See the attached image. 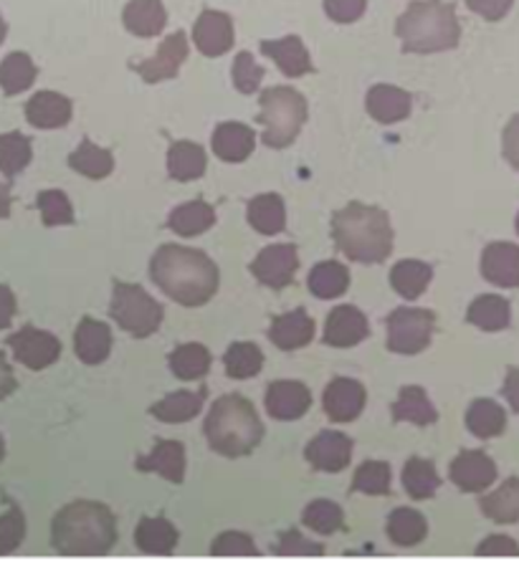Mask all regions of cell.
<instances>
[{"label":"cell","mask_w":519,"mask_h":579,"mask_svg":"<svg viewBox=\"0 0 519 579\" xmlns=\"http://www.w3.org/2000/svg\"><path fill=\"white\" fill-rule=\"evenodd\" d=\"M168 172L172 180H178V183H191V180L201 178L205 172L203 147L188 143V139L172 143L168 152Z\"/></svg>","instance_id":"cell-30"},{"label":"cell","mask_w":519,"mask_h":579,"mask_svg":"<svg viewBox=\"0 0 519 579\" xmlns=\"http://www.w3.org/2000/svg\"><path fill=\"white\" fill-rule=\"evenodd\" d=\"M211 554H216V557H259V547L249 534L226 532L213 542Z\"/></svg>","instance_id":"cell-49"},{"label":"cell","mask_w":519,"mask_h":579,"mask_svg":"<svg viewBox=\"0 0 519 579\" xmlns=\"http://www.w3.org/2000/svg\"><path fill=\"white\" fill-rule=\"evenodd\" d=\"M507 425V412L501 410V405L494 400H474L466 410V428L472 430L476 438L489 441L497 438Z\"/></svg>","instance_id":"cell-37"},{"label":"cell","mask_w":519,"mask_h":579,"mask_svg":"<svg viewBox=\"0 0 519 579\" xmlns=\"http://www.w3.org/2000/svg\"><path fill=\"white\" fill-rule=\"evenodd\" d=\"M395 36L406 54H439L459 46L456 8L443 0H416L395 21Z\"/></svg>","instance_id":"cell-4"},{"label":"cell","mask_w":519,"mask_h":579,"mask_svg":"<svg viewBox=\"0 0 519 579\" xmlns=\"http://www.w3.org/2000/svg\"><path fill=\"white\" fill-rule=\"evenodd\" d=\"M517 234H519V215H517Z\"/></svg>","instance_id":"cell-62"},{"label":"cell","mask_w":519,"mask_h":579,"mask_svg":"<svg viewBox=\"0 0 519 579\" xmlns=\"http://www.w3.org/2000/svg\"><path fill=\"white\" fill-rule=\"evenodd\" d=\"M224 362H226L228 377L249 379V377H257L259 370L263 367V354L257 344L236 342L234 347H228Z\"/></svg>","instance_id":"cell-44"},{"label":"cell","mask_w":519,"mask_h":579,"mask_svg":"<svg viewBox=\"0 0 519 579\" xmlns=\"http://www.w3.org/2000/svg\"><path fill=\"white\" fill-rule=\"evenodd\" d=\"M74 347H77V357L84 365H102L112 352V332L104 321H94L84 317L79 321L77 334H74Z\"/></svg>","instance_id":"cell-25"},{"label":"cell","mask_w":519,"mask_h":579,"mask_svg":"<svg viewBox=\"0 0 519 579\" xmlns=\"http://www.w3.org/2000/svg\"><path fill=\"white\" fill-rule=\"evenodd\" d=\"M365 106H368V114L375 122L395 124V122L408 120L414 99H410L408 92H403V89L393 87V84H375L368 92Z\"/></svg>","instance_id":"cell-21"},{"label":"cell","mask_w":519,"mask_h":579,"mask_svg":"<svg viewBox=\"0 0 519 579\" xmlns=\"http://www.w3.org/2000/svg\"><path fill=\"white\" fill-rule=\"evenodd\" d=\"M23 536H26V519H23L19 507H13L5 516H0V554L19 549Z\"/></svg>","instance_id":"cell-50"},{"label":"cell","mask_w":519,"mask_h":579,"mask_svg":"<svg viewBox=\"0 0 519 579\" xmlns=\"http://www.w3.org/2000/svg\"><path fill=\"white\" fill-rule=\"evenodd\" d=\"M393 418L398 420H406V423H414V425H433L436 420H439V412L428 400V395L424 387H416V385H408L403 387L398 400L393 405Z\"/></svg>","instance_id":"cell-29"},{"label":"cell","mask_w":519,"mask_h":579,"mask_svg":"<svg viewBox=\"0 0 519 579\" xmlns=\"http://www.w3.org/2000/svg\"><path fill=\"white\" fill-rule=\"evenodd\" d=\"M436 327L433 311L428 309H395L388 317V350L395 354H418L431 344Z\"/></svg>","instance_id":"cell-8"},{"label":"cell","mask_w":519,"mask_h":579,"mask_svg":"<svg viewBox=\"0 0 519 579\" xmlns=\"http://www.w3.org/2000/svg\"><path fill=\"white\" fill-rule=\"evenodd\" d=\"M426 519L416 509H395L388 519V536L398 547H416L426 540Z\"/></svg>","instance_id":"cell-42"},{"label":"cell","mask_w":519,"mask_h":579,"mask_svg":"<svg viewBox=\"0 0 519 579\" xmlns=\"http://www.w3.org/2000/svg\"><path fill=\"white\" fill-rule=\"evenodd\" d=\"M350 286V271L337 261H325L312 269L309 274V292L319 299H335L342 296Z\"/></svg>","instance_id":"cell-39"},{"label":"cell","mask_w":519,"mask_h":579,"mask_svg":"<svg viewBox=\"0 0 519 579\" xmlns=\"http://www.w3.org/2000/svg\"><path fill=\"white\" fill-rule=\"evenodd\" d=\"M193 41L198 52L208 59L224 56L234 46V21L228 13L203 11L193 26Z\"/></svg>","instance_id":"cell-13"},{"label":"cell","mask_w":519,"mask_h":579,"mask_svg":"<svg viewBox=\"0 0 519 579\" xmlns=\"http://www.w3.org/2000/svg\"><path fill=\"white\" fill-rule=\"evenodd\" d=\"M137 470L143 474H160L170 484H183L185 478V449L178 441H160L153 453L137 458Z\"/></svg>","instance_id":"cell-20"},{"label":"cell","mask_w":519,"mask_h":579,"mask_svg":"<svg viewBox=\"0 0 519 579\" xmlns=\"http://www.w3.org/2000/svg\"><path fill=\"white\" fill-rule=\"evenodd\" d=\"M296 269H300V256H296L294 243L269 246L251 263V276L259 284L269 288H284L294 281Z\"/></svg>","instance_id":"cell-10"},{"label":"cell","mask_w":519,"mask_h":579,"mask_svg":"<svg viewBox=\"0 0 519 579\" xmlns=\"http://www.w3.org/2000/svg\"><path fill=\"white\" fill-rule=\"evenodd\" d=\"M234 87L238 89L241 94H253L261 84L263 79V69L253 61V56L249 52H241L234 59Z\"/></svg>","instance_id":"cell-48"},{"label":"cell","mask_w":519,"mask_h":579,"mask_svg":"<svg viewBox=\"0 0 519 579\" xmlns=\"http://www.w3.org/2000/svg\"><path fill=\"white\" fill-rule=\"evenodd\" d=\"M304 524L317 534H335L337 529H342L345 516L342 509L332 501H312L304 509Z\"/></svg>","instance_id":"cell-47"},{"label":"cell","mask_w":519,"mask_h":579,"mask_svg":"<svg viewBox=\"0 0 519 579\" xmlns=\"http://www.w3.org/2000/svg\"><path fill=\"white\" fill-rule=\"evenodd\" d=\"M269 337L279 350L284 352L302 350V347H307L312 342V337H315V321H312V317L304 309H294L271 321Z\"/></svg>","instance_id":"cell-22"},{"label":"cell","mask_w":519,"mask_h":579,"mask_svg":"<svg viewBox=\"0 0 519 579\" xmlns=\"http://www.w3.org/2000/svg\"><path fill=\"white\" fill-rule=\"evenodd\" d=\"M370 327L365 314L356 309L352 304L337 306V309L329 314L327 325H325V342L329 347H356L362 339H368Z\"/></svg>","instance_id":"cell-16"},{"label":"cell","mask_w":519,"mask_h":579,"mask_svg":"<svg viewBox=\"0 0 519 579\" xmlns=\"http://www.w3.org/2000/svg\"><path fill=\"white\" fill-rule=\"evenodd\" d=\"M512 3L515 0H466V5L487 21L505 19V15L509 13V8H512Z\"/></svg>","instance_id":"cell-54"},{"label":"cell","mask_w":519,"mask_h":579,"mask_svg":"<svg viewBox=\"0 0 519 579\" xmlns=\"http://www.w3.org/2000/svg\"><path fill=\"white\" fill-rule=\"evenodd\" d=\"M484 516L494 524H517L519 521V478H509L497 491L482 499Z\"/></svg>","instance_id":"cell-35"},{"label":"cell","mask_w":519,"mask_h":579,"mask_svg":"<svg viewBox=\"0 0 519 579\" xmlns=\"http://www.w3.org/2000/svg\"><path fill=\"white\" fill-rule=\"evenodd\" d=\"M403 486H406L410 499L424 501L431 499V496L439 491L441 478L436 474V466L431 461L410 458L406 463V468H403Z\"/></svg>","instance_id":"cell-40"},{"label":"cell","mask_w":519,"mask_h":579,"mask_svg":"<svg viewBox=\"0 0 519 579\" xmlns=\"http://www.w3.org/2000/svg\"><path fill=\"white\" fill-rule=\"evenodd\" d=\"M38 211H41V220H44V226L48 228L71 226L74 223L71 203L61 190H44V193L38 195Z\"/></svg>","instance_id":"cell-46"},{"label":"cell","mask_w":519,"mask_h":579,"mask_svg":"<svg viewBox=\"0 0 519 579\" xmlns=\"http://www.w3.org/2000/svg\"><path fill=\"white\" fill-rule=\"evenodd\" d=\"M5 456V445H3V438H0V461Z\"/></svg>","instance_id":"cell-61"},{"label":"cell","mask_w":519,"mask_h":579,"mask_svg":"<svg viewBox=\"0 0 519 579\" xmlns=\"http://www.w3.org/2000/svg\"><path fill=\"white\" fill-rule=\"evenodd\" d=\"M117 542L114 514L104 503L77 501L54 516L52 544L66 557H102Z\"/></svg>","instance_id":"cell-2"},{"label":"cell","mask_w":519,"mask_h":579,"mask_svg":"<svg viewBox=\"0 0 519 579\" xmlns=\"http://www.w3.org/2000/svg\"><path fill=\"white\" fill-rule=\"evenodd\" d=\"M31 157L33 147L26 135H21V132H5V135H0V172H3L8 180H13L19 172L26 170Z\"/></svg>","instance_id":"cell-41"},{"label":"cell","mask_w":519,"mask_h":579,"mask_svg":"<svg viewBox=\"0 0 519 579\" xmlns=\"http://www.w3.org/2000/svg\"><path fill=\"white\" fill-rule=\"evenodd\" d=\"M15 314V296L8 286L0 284V329H5L13 321Z\"/></svg>","instance_id":"cell-56"},{"label":"cell","mask_w":519,"mask_h":579,"mask_svg":"<svg viewBox=\"0 0 519 579\" xmlns=\"http://www.w3.org/2000/svg\"><path fill=\"white\" fill-rule=\"evenodd\" d=\"M203 402H205V390L201 393L180 390L165 397L162 402L153 405L150 412L158 420H162V423H188V420H193L198 412H201Z\"/></svg>","instance_id":"cell-36"},{"label":"cell","mask_w":519,"mask_h":579,"mask_svg":"<svg viewBox=\"0 0 519 579\" xmlns=\"http://www.w3.org/2000/svg\"><path fill=\"white\" fill-rule=\"evenodd\" d=\"M501 393H505L507 402L512 405V410L519 412V370L517 367L507 370V379H505V387H501Z\"/></svg>","instance_id":"cell-57"},{"label":"cell","mask_w":519,"mask_h":579,"mask_svg":"<svg viewBox=\"0 0 519 579\" xmlns=\"http://www.w3.org/2000/svg\"><path fill=\"white\" fill-rule=\"evenodd\" d=\"M469 325L484 329V332H501L512 321V306L507 299L494 294H484L466 311Z\"/></svg>","instance_id":"cell-28"},{"label":"cell","mask_w":519,"mask_h":579,"mask_svg":"<svg viewBox=\"0 0 519 579\" xmlns=\"http://www.w3.org/2000/svg\"><path fill=\"white\" fill-rule=\"evenodd\" d=\"M110 314L125 332L137 339L150 337L162 325V306L143 286L125 281H114Z\"/></svg>","instance_id":"cell-7"},{"label":"cell","mask_w":519,"mask_h":579,"mask_svg":"<svg viewBox=\"0 0 519 579\" xmlns=\"http://www.w3.org/2000/svg\"><path fill=\"white\" fill-rule=\"evenodd\" d=\"M449 474L454 486L466 493H479L497 481V466L482 451H461Z\"/></svg>","instance_id":"cell-12"},{"label":"cell","mask_w":519,"mask_h":579,"mask_svg":"<svg viewBox=\"0 0 519 579\" xmlns=\"http://www.w3.org/2000/svg\"><path fill=\"white\" fill-rule=\"evenodd\" d=\"M335 246L358 263H383L393 251L388 213L373 205L350 203L332 218Z\"/></svg>","instance_id":"cell-3"},{"label":"cell","mask_w":519,"mask_h":579,"mask_svg":"<svg viewBox=\"0 0 519 579\" xmlns=\"http://www.w3.org/2000/svg\"><path fill=\"white\" fill-rule=\"evenodd\" d=\"M312 395L302 383L294 379H279L267 390V410L277 420H296L309 410Z\"/></svg>","instance_id":"cell-18"},{"label":"cell","mask_w":519,"mask_h":579,"mask_svg":"<svg viewBox=\"0 0 519 579\" xmlns=\"http://www.w3.org/2000/svg\"><path fill=\"white\" fill-rule=\"evenodd\" d=\"M208 445L226 458H244L263 438V425L253 405L241 395H224L205 418Z\"/></svg>","instance_id":"cell-5"},{"label":"cell","mask_w":519,"mask_h":579,"mask_svg":"<svg viewBox=\"0 0 519 579\" xmlns=\"http://www.w3.org/2000/svg\"><path fill=\"white\" fill-rule=\"evenodd\" d=\"M479 557H519V544L509 536H489L476 547Z\"/></svg>","instance_id":"cell-53"},{"label":"cell","mask_w":519,"mask_h":579,"mask_svg":"<svg viewBox=\"0 0 519 579\" xmlns=\"http://www.w3.org/2000/svg\"><path fill=\"white\" fill-rule=\"evenodd\" d=\"M150 276L165 296L183 306H203L218 292V266L203 251L165 243L150 261Z\"/></svg>","instance_id":"cell-1"},{"label":"cell","mask_w":519,"mask_h":579,"mask_svg":"<svg viewBox=\"0 0 519 579\" xmlns=\"http://www.w3.org/2000/svg\"><path fill=\"white\" fill-rule=\"evenodd\" d=\"M249 223L253 230H259L261 236H277L282 234L286 226V211L284 201L274 193L259 195L249 203Z\"/></svg>","instance_id":"cell-32"},{"label":"cell","mask_w":519,"mask_h":579,"mask_svg":"<svg viewBox=\"0 0 519 579\" xmlns=\"http://www.w3.org/2000/svg\"><path fill=\"white\" fill-rule=\"evenodd\" d=\"M213 223H216V211H213L205 201H193V203L178 205V208L170 213L168 228L178 236L193 238V236L205 234Z\"/></svg>","instance_id":"cell-31"},{"label":"cell","mask_w":519,"mask_h":579,"mask_svg":"<svg viewBox=\"0 0 519 579\" xmlns=\"http://www.w3.org/2000/svg\"><path fill=\"white\" fill-rule=\"evenodd\" d=\"M8 215H11V188L0 183V218H8Z\"/></svg>","instance_id":"cell-59"},{"label":"cell","mask_w":519,"mask_h":579,"mask_svg":"<svg viewBox=\"0 0 519 579\" xmlns=\"http://www.w3.org/2000/svg\"><path fill=\"white\" fill-rule=\"evenodd\" d=\"M365 8L368 0H325V13L335 23H356Z\"/></svg>","instance_id":"cell-52"},{"label":"cell","mask_w":519,"mask_h":579,"mask_svg":"<svg viewBox=\"0 0 519 579\" xmlns=\"http://www.w3.org/2000/svg\"><path fill=\"white\" fill-rule=\"evenodd\" d=\"M274 552L279 557H296V554H300V557H317V554H325V547L317 542L304 540L300 532H286L282 534Z\"/></svg>","instance_id":"cell-51"},{"label":"cell","mask_w":519,"mask_h":579,"mask_svg":"<svg viewBox=\"0 0 519 579\" xmlns=\"http://www.w3.org/2000/svg\"><path fill=\"white\" fill-rule=\"evenodd\" d=\"M8 344H11L15 360L29 370L52 367L61 354L59 339H56L52 332H44V329L36 327H23L21 332H15L11 339H8Z\"/></svg>","instance_id":"cell-9"},{"label":"cell","mask_w":519,"mask_h":579,"mask_svg":"<svg viewBox=\"0 0 519 579\" xmlns=\"http://www.w3.org/2000/svg\"><path fill=\"white\" fill-rule=\"evenodd\" d=\"M433 279V269L424 261H400L391 271V284L403 299H418Z\"/></svg>","instance_id":"cell-34"},{"label":"cell","mask_w":519,"mask_h":579,"mask_svg":"<svg viewBox=\"0 0 519 579\" xmlns=\"http://www.w3.org/2000/svg\"><path fill=\"white\" fill-rule=\"evenodd\" d=\"M304 456H307L312 468L325 470V474H337V470L348 468L352 456V441L348 435L335 433V430H325V433H319L307 445Z\"/></svg>","instance_id":"cell-15"},{"label":"cell","mask_w":519,"mask_h":579,"mask_svg":"<svg viewBox=\"0 0 519 579\" xmlns=\"http://www.w3.org/2000/svg\"><path fill=\"white\" fill-rule=\"evenodd\" d=\"M365 408V387L358 379L337 377L325 390V412L335 423H350Z\"/></svg>","instance_id":"cell-14"},{"label":"cell","mask_w":519,"mask_h":579,"mask_svg":"<svg viewBox=\"0 0 519 579\" xmlns=\"http://www.w3.org/2000/svg\"><path fill=\"white\" fill-rule=\"evenodd\" d=\"M261 54L269 56V59H274L279 69L292 79H300L304 77V73L315 71V64H312L307 46L302 44L300 36L261 41Z\"/></svg>","instance_id":"cell-19"},{"label":"cell","mask_w":519,"mask_h":579,"mask_svg":"<svg viewBox=\"0 0 519 579\" xmlns=\"http://www.w3.org/2000/svg\"><path fill=\"white\" fill-rule=\"evenodd\" d=\"M36 64L31 61L29 54H8L3 64H0V89H3L8 96L26 92V89L33 87V81H36Z\"/></svg>","instance_id":"cell-38"},{"label":"cell","mask_w":519,"mask_h":579,"mask_svg":"<svg viewBox=\"0 0 519 579\" xmlns=\"http://www.w3.org/2000/svg\"><path fill=\"white\" fill-rule=\"evenodd\" d=\"M501 147H505L507 162L519 172V114H515L505 127V137H501Z\"/></svg>","instance_id":"cell-55"},{"label":"cell","mask_w":519,"mask_h":579,"mask_svg":"<svg viewBox=\"0 0 519 579\" xmlns=\"http://www.w3.org/2000/svg\"><path fill=\"white\" fill-rule=\"evenodd\" d=\"M71 99L56 92H38L29 99L26 120L36 129H59L71 122Z\"/></svg>","instance_id":"cell-23"},{"label":"cell","mask_w":519,"mask_h":579,"mask_svg":"<svg viewBox=\"0 0 519 579\" xmlns=\"http://www.w3.org/2000/svg\"><path fill=\"white\" fill-rule=\"evenodd\" d=\"M15 390V377H13V370L8 365L3 352H0V400L8 397Z\"/></svg>","instance_id":"cell-58"},{"label":"cell","mask_w":519,"mask_h":579,"mask_svg":"<svg viewBox=\"0 0 519 579\" xmlns=\"http://www.w3.org/2000/svg\"><path fill=\"white\" fill-rule=\"evenodd\" d=\"M122 21L135 36L153 38L162 33L165 23H168V13H165L162 0H129L125 13H122Z\"/></svg>","instance_id":"cell-26"},{"label":"cell","mask_w":519,"mask_h":579,"mask_svg":"<svg viewBox=\"0 0 519 579\" xmlns=\"http://www.w3.org/2000/svg\"><path fill=\"white\" fill-rule=\"evenodd\" d=\"M69 168L89 180H104L112 175L114 157L104 147H97L92 139H81V145L69 155Z\"/></svg>","instance_id":"cell-33"},{"label":"cell","mask_w":519,"mask_h":579,"mask_svg":"<svg viewBox=\"0 0 519 579\" xmlns=\"http://www.w3.org/2000/svg\"><path fill=\"white\" fill-rule=\"evenodd\" d=\"M257 147V135L241 122H224L213 129V152L224 162H244Z\"/></svg>","instance_id":"cell-24"},{"label":"cell","mask_w":519,"mask_h":579,"mask_svg":"<svg viewBox=\"0 0 519 579\" xmlns=\"http://www.w3.org/2000/svg\"><path fill=\"white\" fill-rule=\"evenodd\" d=\"M178 529L162 516H145L135 529V544L145 554H160V557H165V554H170L178 547Z\"/></svg>","instance_id":"cell-27"},{"label":"cell","mask_w":519,"mask_h":579,"mask_svg":"<svg viewBox=\"0 0 519 579\" xmlns=\"http://www.w3.org/2000/svg\"><path fill=\"white\" fill-rule=\"evenodd\" d=\"M185 59H188V38L183 31H178L170 33V36L162 41L158 54L150 56L147 61L135 64L132 69H135L147 84H158V81L176 79Z\"/></svg>","instance_id":"cell-11"},{"label":"cell","mask_w":519,"mask_h":579,"mask_svg":"<svg viewBox=\"0 0 519 579\" xmlns=\"http://www.w3.org/2000/svg\"><path fill=\"white\" fill-rule=\"evenodd\" d=\"M352 491L385 496L391 491V466L381 461H368L356 470L352 478Z\"/></svg>","instance_id":"cell-45"},{"label":"cell","mask_w":519,"mask_h":579,"mask_svg":"<svg viewBox=\"0 0 519 579\" xmlns=\"http://www.w3.org/2000/svg\"><path fill=\"white\" fill-rule=\"evenodd\" d=\"M482 274L494 286L517 288L519 286V246L515 243H489L482 256Z\"/></svg>","instance_id":"cell-17"},{"label":"cell","mask_w":519,"mask_h":579,"mask_svg":"<svg viewBox=\"0 0 519 579\" xmlns=\"http://www.w3.org/2000/svg\"><path fill=\"white\" fill-rule=\"evenodd\" d=\"M261 114L259 122L263 124L261 143L274 150L290 147L307 122V102L292 87H271L261 94Z\"/></svg>","instance_id":"cell-6"},{"label":"cell","mask_w":519,"mask_h":579,"mask_svg":"<svg viewBox=\"0 0 519 579\" xmlns=\"http://www.w3.org/2000/svg\"><path fill=\"white\" fill-rule=\"evenodd\" d=\"M5 33H8V26H5V21H3V15H0V44H3V38H5Z\"/></svg>","instance_id":"cell-60"},{"label":"cell","mask_w":519,"mask_h":579,"mask_svg":"<svg viewBox=\"0 0 519 579\" xmlns=\"http://www.w3.org/2000/svg\"><path fill=\"white\" fill-rule=\"evenodd\" d=\"M170 370L180 379H201L211 370V352L203 344H180L170 354Z\"/></svg>","instance_id":"cell-43"}]
</instances>
